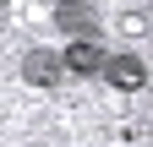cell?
<instances>
[{"label":"cell","mask_w":153,"mask_h":147,"mask_svg":"<svg viewBox=\"0 0 153 147\" xmlns=\"http://www.w3.org/2000/svg\"><path fill=\"white\" fill-rule=\"evenodd\" d=\"M49 22H55V33H66V38H99V16H93L88 0H55Z\"/></svg>","instance_id":"3"},{"label":"cell","mask_w":153,"mask_h":147,"mask_svg":"<svg viewBox=\"0 0 153 147\" xmlns=\"http://www.w3.org/2000/svg\"><path fill=\"white\" fill-rule=\"evenodd\" d=\"M22 82L55 93V87H66V60H60L55 49H38V44H33V49L22 54Z\"/></svg>","instance_id":"2"},{"label":"cell","mask_w":153,"mask_h":147,"mask_svg":"<svg viewBox=\"0 0 153 147\" xmlns=\"http://www.w3.org/2000/svg\"><path fill=\"white\" fill-rule=\"evenodd\" d=\"M99 76L115 87V93H142V87H148V65H142V54L115 49V54H104V71H99Z\"/></svg>","instance_id":"1"},{"label":"cell","mask_w":153,"mask_h":147,"mask_svg":"<svg viewBox=\"0 0 153 147\" xmlns=\"http://www.w3.org/2000/svg\"><path fill=\"white\" fill-rule=\"evenodd\" d=\"M104 44L99 38H71L66 49H60V60H66V76H99L104 71Z\"/></svg>","instance_id":"4"}]
</instances>
